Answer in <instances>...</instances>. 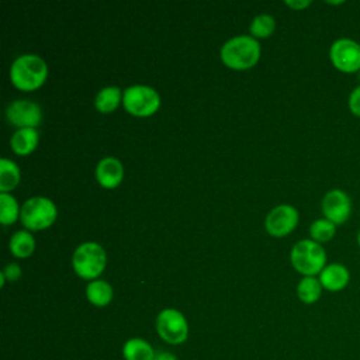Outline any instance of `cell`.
<instances>
[{
	"mask_svg": "<svg viewBox=\"0 0 360 360\" xmlns=\"http://www.w3.org/2000/svg\"><path fill=\"white\" fill-rule=\"evenodd\" d=\"M46 76V62L34 53H25L15 58L10 68V79L13 84L24 91H31L42 86Z\"/></svg>",
	"mask_w": 360,
	"mask_h": 360,
	"instance_id": "6da1fadb",
	"label": "cell"
},
{
	"mask_svg": "<svg viewBox=\"0 0 360 360\" xmlns=\"http://www.w3.org/2000/svg\"><path fill=\"white\" fill-rule=\"evenodd\" d=\"M260 56V45L250 35H236L228 39L221 48L222 62L236 70L252 68Z\"/></svg>",
	"mask_w": 360,
	"mask_h": 360,
	"instance_id": "7a4b0ae2",
	"label": "cell"
},
{
	"mask_svg": "<svg viewBox=\"0 0 360 360\" xmlns=\"http://www.w3.org/2000/svg\"><path fill=\"white\" fill-rule=\"evenodd\" d=\"M292 267L302 276H319L326 263V250L321 243L309 239L298 240L290 253Z\"/></svg>",
	"mask_w": 360,
	"mask_h": 360,
	"instance_id": "3957f363",
	"label": "cell"
},
{
	"mask_svg": "<svg viewBox=\"0 0 360 360\" xmlns=\"http://www.w3.org/2000/svg\"><path fill=\"white\" fill-rule=\"evenodd\" d=\"M105 263V250L96 242H84L73 252L72 264L76 274L82 278L96 280V277L103 273Z\"/></svg>",
	"mask_w": 360,
	"mask_h": 360,
	"instance_id": "277c9868",
	"label": "cell"
},
{
	"mask_svg": "<svg viewBox=\"0 0 360 360\" xmlns=\"http://www.w3.org/2000/svg\"><path fill=\"white\" fill-rule=\"evenodd\" d=\"M58 215L56 205L46 197L35 195L28 198L20 212L21 222L25 228L39 231L51 226Z\"/></svg>",
	"mask_w": 360,
	"mask_h": 360,
	"instance_id": "5b68a950",
	"label": "cell"
},
{
	"mask_svg": "<svg viewBox=\"0 0 360 360\" xmlns=\"http://www.w3.org/2000/svg\"><path fill=\"white\" fill-rule=\"evenodd\" d=\"M122 104L125 110L136 117H149L160 105L159 93L146 84H132L122 93Z\"/></svg>",
	"mask_w": 360,
	"mask_h": 360,
	"instance_id": "8992f818",
	"label": "cell"
},
{
	"mask_svg": "<svg viewBox=\"0 0 360 360\" xmlns=\"http://www.w3.org/2000/svg\"><path fill=\"white\" fill-rule=\"evenodd\" d=\"M156 332L169 345H181L188 338L186 316L174 308H165L156 316Z\"/></svg>",
	"mask_w": 360,
	"mask_h": 360,
	"instance_id": "52a82bcc",
	"label": "cell"
},
{
	"mask_svg": "<svg viewBox=\"0 0 360 360\" xmlns=\"http://www.w3.org/2000/svg\"><path fill=\"white\" fill-rule=\"evenodd\" d=\"M329 59L335 69L342 73H356L360 70V42L340 37L335 39L329 48Z\"/></svg>",
	"mask_w": 360,
	"mask_h": 360,
	"instance_id": "ba28073f",
	"label": "cell"
},
{
	"mask_svg": "<svg viewBox=\"0 0 360 360\" xmlns=\"http://www.w3.org/2000/svg\"><path fill=\"white\" fill-rule=\"evenodd\" d=\"M321 210L325 218L336 226L343 225L352 215L353 202L350 195L342 188H332L325 193L321 201Z\"/></svg>",
	"mask_w": 360,
	"mask_h": 360,
	"instance_id": "9c48e42d",
	"label": "cell"
},
{
	"mask_svg": "<svg viewBox=\"0 0 360 360\" xmlns=\"http://www.w3.org/2000/svg\"><path fill=\"white\" fill-rule=\"evenodd\" d=\"M298 219L300 215L295 207L290 204H280L267 214L264 226L270 235L281 238L295 229Z\"/></svg>",
	"mask_w": 360,
	"mask_h": 360,
	"instance_id": "30bf717a",
	"label": "cell"
},
{
	"mask_svg": "<svg viewBox=\"0 0 360 360\" xmlns=\"http://www.w3.org/2000/svg\"><path fill=\"white\" fill-rule=\"evenodd\" d=\"M6 117L18 128H35L42 120L41 107L31 100H15L8 104Z\"/></svg>",
	"mask_w": 360,
	"mask_h": 360,
	"instance_id": "8fae6325",
	"label": "cell"
},
{
	"mask_svg": "<svg viewBox=\"0 0 360 360\" xmlns=\"http://www.w3.org/2000/svg\"><path fill=\"white\" fill-rule=\"evenodd\" d=\"M318 278L323 290L330 292H338L345 290L350 283V271L343 263L333 262V263H328L322 269Z\"/></svg>",
	"mask_w": 360,
	"mask_h": 360,
	"instance_id": "7c38bea8",
	"label": "cell"
},
{
	"mask_svg": "<svg viewBox=\"0 0 360 360\" xmlns=\"http://www.w3.org/2000/svg\"><path fill=\"white\" fill-rule=\"evenodd\" d=\"M96 177L97 181L105 188L117 187L124 177V167L122 163L112 156L103 158L96 167Z\"/></svg>",
	"mask_w": 360,
	"mask_h": 360,
	"instance_id": "4fadbf2b",
	"label": "cell"
},
{
	"mask_svg": "<svg viewBox=\"0 0 360 360\" xmlns=\"http://www.w3.org/2000/svg\"><path fill=\"white\" fill-rule=\"evenodd\" d=\"M39 134L35 128H18L10 139V145L15 153L28 155L37 148Z\"/></svg>",
	"mask_w": 360,
	"mask_h": 360,
	"instance_id": "5bb4252c",
	"label": "cell"
},
{
	"mask_svg": "<svg viewBox=\"0 0 360 360\" xmlns=\"http://www.w3.org/2000/svg\"><path fill=\"white\" fill-rule=\"evenodd\" d=\"M155 349L142 338H131L122 346V357L125 360H153Z\"/></svg>",
	"mask_w": 360,
	"mask_h": 360,
	"instance_id": "9a60e30c",
	"label": "cell"
},
{
	"mask_svg": "<svg viewBox=\"0 0 360 360\" xmlns=\"http://www.w3.org/2000/svg\"><path fill=\"white\" fill-rule=\"evenodd\" d=\"M112 287L104 280H91L86 285V297L90 304L96 307H105L112 300Z\"/></svg>",
	"mask_w": 360,
	"mask_h": 360,
	"instance_id": "2e32d148",
	"label": "cell"
},
{
	"mask_svg": "<svg viewBox=\"0 0 360 360\" xmlns=\"http://www.w3.org/2000/svg\"><path fill=\"white\" fill-rule=\"evenodd\" d=\"M323 287L316 276H304L297 284V295L304 304H315L322 295Z\"/></svg>",
	"mask_w": 360,
	"mask_h": 360,
	"instance_id": "e0dca14e",
	"label": "cell"
},
{
	"mask_svg": "<svg viewBox=\"0 0 360 360\" xmlns=\"http://www.w3.org/2000/svg\"><path fill=\"white\" fill-rule=\"evenodd\" d=\"M122 101V91L117 86L103 87L94 98V105L100 112H111Z\"/></svg>",
	"mask_w": 360,
	"mask_h": 360,
	"instance_id": "ac0fdd59",
	"label": "cell"
},
{
	"mask_svg": "<svg viewBox=\"0 0 360 360\" xmlns=\"http://www.w3.org/2000/svg\"><path fill=\"white\" fill-rule=\"evenodd\" d=\"M20 181V169L18 166L7 159L1 158L0 159V191L7 193L13 190Z\"/></svg>",
	"mask_w": 360,
	"mask_h": 360,
	"instance_id": "d6986e66",
	"label": "cell"
},
{
	"mask_svg": "<svg viewBox=\"0 0 360 360\" xmlns=\"http://www.w3.org/2000/svg\"><path fill=\"white\" fill-rule=\"evenodd\" d=\"M10 250L17 257H28L35 249V239L28 231H17L10 239Z\"/></svg>",
	"mask_w": 360,
	"mask_h": 360,
	"instance_id": "ffe728a7",
	"label": "cell"
},
{
	"mask_svg": "<svg viewBox=\"0 0 360 360\" xmlns=\"http://www.w3.org/2000/svg\"><path fill=\"white\" fill-rule=\"evenodd\" d=\"M336 228L338 226L328 218H318L309 225V236L312 240L322 245L333 239V236L336 235Z\"/></svg>",
	"mask_w": 360,
	"mask_h": 360,
	"instance_id": "44dd1931",
	"label": "cell"
},
{
	"mask_svg": "<svg viewBox=\"0 0 360 360\" xmlns=\"http://www.w3.org/2000/svg\"><path fill=\"white\" fill-rule=\"evenodd\" d=\"M20 212L21 210L17 200L8 193H0V222L3 225L13 224Z\"/></svg>",
	"mask_w": 360,
	"mask_h": 360,
	"instance_id": "7402d4cb",
	"label": "cell"
},
{
	"mask_svg": "<svg viewBox=\"0 0 360 360\" xmlns=\"http://www.w3.org/2000/svg\"><path fill=\"white\" fill-rule=\"evenodd\" d=\"M276 28V21L274 17L270 14H259L256 15L252 22H250V34H253V37H259V38H264L273 34Z\"/></svg>",
	"mask_w": 360,
	"mask_h": 360,
	"instance_id": "603a6c76",
	"label": "cell"
},
{
	"mask_svg": "<svg viewBox=\"0 0 360 360\" xmlns=\"http://www.w3.org/2000/svg\"><path fill=\"white\" fill-rule=\"evenodd\" d=\"M347 107L349 111L354 115L360 118V84H357L356 87L352 89V91L349 93L347 97Z\"/></svg>",
	"mask_w": 360,
	"mask_h": 360,
	"instance_id": "cb8c5ba5",
	"label": "cell"
},
{
	"mask_svg": "<svg viewBox=\"0 0 360 360\" xmlns=\"http://www.w3.org/2000/svg\"><path fill=\"white\" fill-rule=\"evenodd\" d=\"M3 273L6 276L7 280L10 281H15L20 278L21 276V267L17 264V263H8L4 269H3Z\"/></svg>",
	"mask_w": 360,
	"mask_h": 360,
	"instance_id": "d4e9b609",
	"label": "cell"
},
{
	"mask_svg": "<svg viewBox=\"0 0 360 360\" xmlns=\"http://www.w3.org/2000/svg\"><path fill=\"white\" fill-rule=\"evenodd\" d=\"M285 4L294 10H302L311 4V0H287Z\"/></svg>",
	"mask_w": 360,
	"mask_h": 360,
	"instance_id": "484cf974",
	"label": "cell"
},
{
	"mask_svg": "<svg viewBox=\"0 0 360 360\" xmlns=\"http://www.w3.org/2000/svg\"><path fill=\"white\" fill-rule=\"evenodd\" d=\"M153 360H179V359H177L176 354L172 353V352H167V350H158Z\"/></svg>",
	"mask_w": 360,
	"mask_h": 360,
	"instance_id": "4316f807",
	"label": "cell"
},
{
	"mask_svg": "<svg viewBox=\"0 0 360 360\" xmlns=\"http://www.w3.org/2000/svg\"><path fill=\"white\" fill-rule=\"evenodd\" d=\"M4 280H6V276H4V273L1 271V273H0V285H1V287H3V285H4V283H6Z\"/></svg>",
	"mask_w": 360,
	"mask_h": 360,
	"instance_id": "83f0119b",
	"label": "cell"
},
{
	"mask_svg": "<svg viewBox=\"0 0 360 360\" xmlns=\"http://www.w3.org/2000/svg\"><path fill=\"white\" fill-rule=\"evenodd\" d=\"M356 242H357V246L360 248V229H359V232H357V236H356Z\"/></svg>",
	"mask_w": 360,
	"mask_h": 360,
	"instance_id": "f1b7e54d",
	"label": "cell"
},
{
	"mask_svg": "<svg viewBox=\"0 0 360 360\" xmlns=\"http://www.w3.org/2000/svg\"><path fill=\"white\" fill-rule=\"evenodd\" d=\"M328 4H333V6H336V4H343L345 1H326Z\"/></svg>",
	"mask_w": 360,
	"mask_h": 360,
	"instance_id": "f546056e",
	"label": "cell"
}]
</instances>
